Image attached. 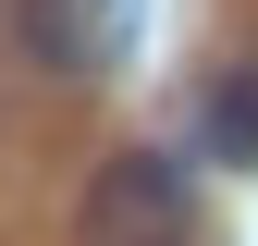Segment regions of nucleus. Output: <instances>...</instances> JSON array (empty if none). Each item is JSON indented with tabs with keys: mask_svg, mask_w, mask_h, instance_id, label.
<instances>
[{
	"mask_svg": "<svg viewBox=\"0 0 258 246\" xmlns=\"http://www.w3.org/2000/svg\"><path fill=\"white\" fill-rule=\"evenodd\" d=\"M74 246H197V184H184L172 148H111L86 172Z\"/></svg>",
	"mask_w": 258,
	"mask_h": 246,
	"instance_id": "1",
	"label": "nucleus"
},
{
	"mask_svg": "<svg viewBox=\"0 0 258 246\" xmlns=\"http://www.w3.org/2000/svg\"><path fill=\"white\" fill-rule=\"evenodd\" d=\"M136 37H148V0H13V49L37 74H61V86L123 74Z\"/></svg>",
	"mask_w": 258,
	"mask_h": 246,
	"instance_id": "2",
	"label": "nucleus"
},
{
	"mask_svg": "<svg viewBox=\"0 0 258 246\" xmlns=\"http://www.w3.org/2000/svg\"><path fill=\"white\" fill-rule=\"evenodd\" d=\"M197 148L221 172H258V61H221L197 86Z\"/></svg>",
	"mask_w": 258,
	"mask_h": 246,
	"instance_id": "3",
	"label": "nucleus"
}]
</instances>
